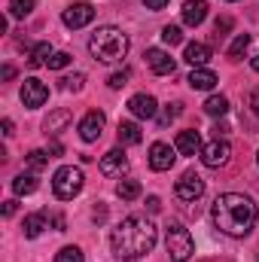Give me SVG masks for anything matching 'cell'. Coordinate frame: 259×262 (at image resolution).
I'll return each instance as SVG.
<instances>
[{"label": "cell", "mask_w": 259, "mask_h": 262, "mask_svg": "<svg viewBox=\"0 0 259 262\" xmlns=\"http://www.w3.org/2000/svg\"><path fill=\"white\" fill-rule=\"evenodd\" d=\"M49 101V89L40 82V79H25V85H21V104L28 107V110H37V107H43Z\"/></svg>", "instance_id": "obj_10"}, {"label": "cell", "mask_w": 259, "mask_h": 262, "mask_svg": "<svg viewBox=\"0 0 259 262\" xmlns=\"http://www.w3.org/2000/svg\"><path fill=\"white\" fill-rule=\"evenodd\" d=\"M174 192H177V198H180V201H198V198L204 195V180H201L195 171H186V174L177 180Z\"/></svg>", "instance_id": "obj_9"}, {"label": "cell", "mask_w": 259, "mask_h": 262, "mask_svg": "<svg viewBox=\"0 0 259 262\" xmlns=\"http://www.w3.org/2000/svg\"><path fill=\"white\" fill-rule=\"evenodd\" d=\"M229 3H235V0H229Z\"/></svg>", "instance_id": "obj_45"}, {"label": "cell", "mask_w": 259, "mask_h": 262, "mask_svg": "<svg viewBox=\"0 0 259 262\" xmlns=\"http://www.w3.org/2000/svg\"><path fill=\"white\" fill-rule=\"evenodd\" d=\"M256 162H259V152H256Z\"/></svg>", "instance_id": "obj_44"}, {"label": "cell", "mask_w": 259, "mask_h": 262, "mask_svg": "<svg viewBox=\"0 0 259 262\" xmlns=\"http://www.w3.org/2000/svg\"><path fill=\"white\" fill-rule=\"evenodd\" d=\"M34 12V0H9V15L12 18H25Z\"/></svg>", "instance_id": "obj_28"}, {"label": "cell", "mask_w": 259, "mask_h": 262, "mask_svg": "<svg viewBox=\"0 0 259 262\" xmlns=\"http://www.w3.org/2000/svg\"><path fill=\"white\" fill-rule=\"evenodd\" d=\"M204 113H207V116H226V113H229V98L210 95V98L204 101Z\"/></svg>", "instance_id": "obj_24"}, {"label": "cell", "mask_w": 259, "mask_h": 262, "mask_svg": "<svg viewBox=\"0 0 259 262\" xmlns=\"http://www.w3.org/2000/svg\"><path fill=\"white\" fill-rule=\"evenodd\" d=\"M70 119H73L70 110H55V113H49V119L43 122V131H46V134H58L61 128L70 125Z\"/></svg>", "instance_id": "obj_22"}, {"label": "cell", "mask_w": 259, "mask_h": 262, "mask_svg": "<svg viewBox=\"0 0 259 262\" xmlns=\"http://www.w3.org/2000/svg\"><path fill=\"white\" fill-rule=\"evenodd\" d=\"M55 262H85V256H82L79 247H61L55 253Z\"/></svg>", "instance_id": "obj_29"}, {"label": "cell", "mask_w": 259, "mask_h": 262, "mask_svg": "<svg viewBox=\"0 0 259 262\" xmlns=\"http://www.w3.org/2000/svg\"><path fill=\"white\" fill-rule=\"evenodd\" d=\"M122 85H128V70H122V73H113V76H110V89H122Z\"/></svg>", "instance_id": "obj_35"}, {"label": "cell", "mask_w": 259, "mask_h": 262, "mask_svg": "<svg viewBox=\"0 0 259 262\" xmlns=\"http://www.w3.org/2000/svg\"><path fill=\"white\" fill-rule=\"evenodd\" d=\"M116 137H119V146H122V149H125V146H134V143H140V125H137V122H119Z\"/></svg>", "instance_id": "obj_21"}, {"label": "cell", "mask_w": 259, "mask_h": 262, "mask_svg": "<svg viewBox=\"0 0 259 262\" xmlns=\"http://www.w3.org/2000/svg\"><path fill=\"white\" fill-rule=\"evenodd\" d=\"M226 131H229V125H226V122H217V125H213V137H223Z\"/></svg>", "instance_id": "obj_39"}, {"label": "cell", "mask_w": 259, "mask_h": 262, "mask_svg": "<svg viewBox=\"0 0 259 262\" xmlns=\"http://www.w3.org/2000/svg\"><path fill=\"white\" fill-rule=\"evenodd\" d=\"M37 186H40V180H37L34 171H25V174H18L12 180V192L15 195H31V192H37Z\"/></svg>", "instance_id": "obj_19"}, {"label": "cell", "mask_w": 259, "mask_h": 262, "mask_svg": "<svg viewBox=\"0 0 259 262\" xmlns=\"http://www.w3.org/2000/svg\"><path fill=\"white\" fill-rule=\"evenodd\" d=\"M116 195L122 198V201H134V198L140 195V183H137V180H122V183L116 186Z\"/></svg>", "instance_id": "obj_26"}, {"label": "cell", "mask_w": 259, "mask_h": 262, "mask_svg": "<svg viewBox=\"0 0 259 262\" xmlns=\"http://www.w3.org/2000/svg\"><path fill=\"white\" fill-rule=\"evenodd\" d=\"M174 159H177V149H171L168 143L156 140L149 146V168L153 171H171L174 168Z\"/></svg>", "instance_id": "obj_11"}, {"label": "cell", "mask_w": 259, "mask_h": 262, "mask_svg": "<svg viewBox=\"0 0 259 262\" xmlns=\"http://www.w3.org/2000/svg\"><path fill=\"white\" fill-rule=\"evenodd\" d=\"M92 18H95V6H92V3H85V0L70 3L64 12H61V21H64L70 31H79V28L92 25Z\"/></svg>", "instance_id": "obj_7"}, {"label": "cell", "mask_w": 259, "mask_h": 262, "mask_svg": "<svg viewBox=\"0 0 259 262\" xmlns=\"http://www.w3.org/2000/svg\"><path fill=\"white\" fill-rule=\"evenodd\" d=\"M162 40H165L168 46H177V43H183V31H180L177 25H165V28H162Z\"/></svg>", "instance_id": "obj_30"}, {"label": "cell", "mask_w": 259, "mask_h": 262, "mask_svg": "<svg viewBox=\"0 0 259 262\" xmlns=\"http://www.w3.org/2000/svg\"><path fill=\"white\" fill-rule=\"evenodd\" d=\"M128 34L122 31V28H116V25H104V28H98L95 34H92V40H89V52H92V58L95 61H101V64H119L125 55H128Z\"/></svg>", "instance_id": "obj_3"}, {"label": "cell", "mask_w": 259, "mask_h": 262, "mask_svg": "<svg viewBox=\"0 0 259 262\" xmlns=\"http://www.w3.org/2000/svg\"><path fill=\"white\" fill-rule=\"evenodd\" d=\"M146 207H149V213H159V210H162V201H159L156 195H149L146 198Z\"/></svg>", "instance_id": "obj_36"}, {"label": "cell", "mask_w": 259, "mask_h": 262, "mask_svg": "<svg viewBox=\"0 0 259 262\" xmlns=\"http://www.w3.org/2000/svg\"><path fill=\"white\" fill-rule=\"evenodd\" d=\"M15 213V201H3V216H12Z\"/></svg>", "instance_id": "obj_40"}, {"label": "cell", "mask_w": 259, "mask_h": 262, "mask_svg": "<svg viewBox=\"0 0 259 262\" xmlns=\"http://www.w3.org/2000/svg\"><path fill=\"white\" fill-rule=\"evenodd\" d=\"M183 58H186L192 67H204L207 61H210V46H207V43H186Z\"/></svg>", "instance_id": "obj_18"}, {"label": "cell", "mask_w": 259, "mask_h": 262, "mask_svg": "<svg viewBox=\"0 0 259 262\" xmlns=\"http://www.w3.org/2000/svg\"><path fill=\"white\" fill-rule=\"evenodd\" d=\"M49 159H52V156H49L46 149H31V152L25 156V165H28L31 171H37V168H43V165H46Z\"/></svg>", "instance_id": "obj_27"}, {"label": "cell", "mask_w": 259, "mask_h": 262, "mask_svg": "<svg viewBox=\"0 0 259 262\" xmlns=\"http://www.w3.org/2000/svg\"><path fill=\"white\" fill-rule=\"evenodd\" d=\"M247 46H250V34H238V37L232 40V46L226 49V55H229L232 61H238V58L247 52Z\"/></svg>", "instance_id": "obj_25"}, {"label": "cell", "mask_w": 259, "mask_h": 262, "mask_svg": "<svg viewBox=\"0 0 259 262\" xmlns=\"http://www.w3.org/2000/svg\"><path fill=\"white\" fill-rule=\"evenodd\" d=\"M49 58H52V46H49V43H37V46L31 49V55H28V64L43 67V64H49Z\"/></svg>", "instance_id": "obj_23"}, {"label": "cell", "mask_w": 259, "mask_h": 262, "mask_svg": "<svg viewBox=\"0 0 259 262\" xmlns=\"http://www.w3.org/2000/svg\"><path fill=\"white\" fill-rule=\"evenodd\" d=\"M250 67H253V70L259 73V55H256V58H250Z\"/></svg>", "instance_id": "obj_43"}, {"label": "cell", "mask_w": 259, "mask_h": 262, "mask_svg": "<svg viewBox=\"0 0 259 262\" xmlns=\"http://www.w3.org/2000/svg\"><path fill=\"white\" fill-rule=\"evenodd\" d=\"M82 183H85V177L73 165H64V168H58L52 174V192H55V198H61V201H70V198L79 195L82 192Z\"/></svg>", "instance_id": "obj_4"}, {"label": "cell", "mask_w": 259, "mask_h": 262, "mask_svg": "<svg viewBox=\"0 0 259 262\" xmlns=\"http://www.w3.org/2000/svg\"><path fill=\"white\" fill-rule=\"evenodd\" d=\"M189 85H192L195 92H210L220 79H217V73L210 70V67H195L192 73H189V79H186Z\"/></svg>", "instance_id": "obj_16"}, {"label": "cell", "mask_w": 259, "mask_h": 262, "mask_svg": "<svg viewBox=\"0 0 259 262\" xmlns=\"http://www.w3.org/2000/svg\"><path fill=\"white\" fill-rule=\"evenodd\" d=\"M146 3V9H165L168 6V0H143Z\"/></svg>", "instance_id": "obj_38"}, {"label": "cell", "mask_w": 259, "mask_h": 262, "mask_svg": "<svg viewBox=\"0 0 259 262\" xmlns=\"http://www.w3.org/2000/svg\"><path fill=\"white\" fill-rule=\"evenodd\" d=\"M207 18V0H186L183 3V25L198 28Z\"/></svg>", "instance_id": "obj_15"}, {"label": "cell", "mask_w": 259, "mask_h": 262, "mask_svg": "<svg viewBox=\"0 0 259 262\" xmlns=\"http://www.w3.org/2000/svg\"><path fill=\"white\" fill-rule=\"evenodd\" d=\"M46 223H49L46 213H28V216H25V226H21L25 238H40L43 229H46Z\"/></svg>", "instance_id": "obj_20"}, {"label": "cell", "mask_w": 259, "mask_h": 262, "mask_svg": "<svg viewBox=\"0 0 259 262\" xmlns=\"http://www.w3.org/2000/svg\"><path fill=\"white\" fill-rule=\"evenodd\" d=\"M156 238H159V232H156V226H153L146 216H125V220L113 229L110 244H113L116 259L131 262V259L146 256V253L156 247Z\"/></svg>", "instance_id": "obj_2"}, {"label": "cell", "mask_w": 259, "mask_h": 262, "mask_svg": "<svg viewBox=\"0 0 259 262\" xmlns=\"http://www.w3.org/2000/svg\"><path fill=\"white\" fill-rule=\"evenodd\" d=\"M210 213H213V226L223 235H229V238L250 235L253 226H256V220H259L256 204L247 195H241V192H223V195L213 201V210Z\"/></svg>", "instance_id": "obj_1"}, {"label": "cell", "mask_w": 259, "mask_h": 262, "mask_svg": "<svg viewBox=\"0 0 259 262\" xmlns=\"http://www.w3.org/2000/svg\"><path fill=\"white\" fill-rule=\"evenodd\" d=\"M201 162L207 165V168H223V165H229V159H232V146L226 143V140H220V137H213L210 143H204L201 146Z\"/></svg>", "instance_id": "obj_6"}, {"label": "cell", "mask_w": 259, "mask_h": 262, "mask_svg": "<svg viewBox=\"0 0 259 262\" xmlns=\"http://www.w3.org/2000/svg\"><path fill=\"white\" fill-rule=\"evenodd\" d=\"M3 134L12 137V119H3Z\"/></svg>", "instance_id": "obj_41"}, {"label": "cell", "mask_w": 259, "mask_h": 262, "mask_svg": "<svg viewBox=\"0 0 259 262\" xmlns=\"http://www.w3.org/2000/svg\"><path fill=\"white\" fill-rule=\"evenodd\" d=\"M128 110H131V116H137V119H156L159 104H156V98H153V95L140 92V95H134V98L128 101Z\"/></svg>", "instance_id": "obj_14"}, {"label": "cell", "mask_w": 259, "mask_h": 262, "mask_svg": "<svg viewBox=\"0 0 259 262\" xmlns=\"http://www.w3.org/2000/svg\"><path fill=\"white\" fill-rule=\"evenodd\" d=\"M165 244H168V256H171V262H186L189 256H192V250H195V241H192V235H189V229H183L180 223H171V226H168Z\"/></svg>", "instance_id": "obj_5"}, {"label": "cell", "mask_w": 259, "mask_h": 262, "mask_svg": "<svg viewBox=\"0 0 259 262\" xmlns=\"http://www.w3.org/2000/svg\"><path fill=\"white\" fill-rule=\"evenodd\" d=\"M229 28H232V18H229V15H223V18H217V25H213V34H217V37H223Z\"/></svg>", "instance_id": "obj_34"}, {"label": "cell", "mask_w": 259, "mask_h": 262, "mask_svg": "<svg viewBox=\"0 0 259 262\" xmlns=\"http://www.w3.org/2000/svg\"><path fill=\"white\" fill-rule=\"evenodd\" d=\"M180 113H183V107H180V104H168V110L159 116V122H162V125H168V122H171V119H177Z\"/></svg>", "instance_id": "obj_33"}, {"label": "cell", "mask_w": 259, "mask_h": 262, "mask_svg": "<svg viewBox=\"0 0 259 262\" xmlns=\"http://www.w3.org/2000/svg\"><path fill=\"white\" fill-rule=\"evenodd\" d=\"M70 64V52H52V58H49V70H61V67Z\"/></svg>", "instance_id": "obj_32"}, {"label": "cell", "mask_w": 259, "mask_h": 262, "mask_svg": "<svg viewBox=\"0 0 259 262\" xmlns=\"http://www.w3.org/2000/svg\"><path fill=\"white\" fill-rule=\"evenodd\" d=\"M128 171V156L125 149H110L104 159H101V174L104 177H122Z\"/></svg>", "instance_id": "obj_12"}, {"label": "cell", "mask_w": 259, "mask_h": 262, "mask_svg": "<svg viewBox=\"0 0 259 262\" xmlns=\"http://www.w3.org/2000/svg\"><path fill=\"white\" fill-rule=\"evenodd\" d=\"M82 82H85V76H82V73H73V76H64V79H61V89H64V92H79Z\"/></svg>", "instance_id": "obj_31"}, {"label": "cell", "mask_w": 259, "mask_h": 262, "mask_svg": "<svg viewBox=\"0 0 259 262\" xmlns=\"http://www.w3.org/2000/svg\"><path fill=\"white\" fill-rule=\"evenodd\" d=\"M12 76H15V70L6 64V67H3V79H12Z\"/></svg>", "instance_id": "obj_42"}, {"label": "cell", "mask_w": 259, "mask_h": 262, "mask_svg": "<svg viewBox=\"0 0 259 262\" xmlns=\"http://www.w3.org/2000/svg\"><path fill=\"white\" fill-rule=\"evenodd\" d=\"M143 58H146V67H149L156 76H171V73H174V67H177V64H174V58H171L165 49H146V55H143Z\"/></svg>", "instance_id": "obj_13"}, {"label": "cell", "mask_w": 259, "mask_h": 262, "mask_svg": "<svg viewBox=\"0 0 259 262\" xmlns=\"http://www.w3.org/2000/svg\"><path fill=\"white\" fill-rule=\"evenodd\" d=\"M250 110H253V116L259 119V89L253 92V95H250Z\"/></svg>", "instance_id": "obj_37"}, {"label": "cell", "mask_w": 259, "mask_h": 262, "mask_svg": "<svg viewBox=\"0 0 259 262\" xmlns=\"http://www.w3.org/2000/svg\"><path fill=\"white\" fill-rule=\"evenodd\" d=\"M104 125H107V116L101 110H89L82 119H79V137L85 143H95L101 134H104Z\"/></svg>", "instance_id": "obj_8"}, {"label": "cell", "mask_w": 259, "mask_h": 262, "mask_svg": "<svg viewBox=\"0 0 259 262\" xmlns=\"http://www.w3.org/2000/svg\"><path fill=\"white\" fill-rule=\"evenodd\" d=\"M174 149H177L180 156H195V152H201V137H198V131H180L177 140H174Z\"/></svg>", "instance_id": "obj_17"}]
</instances>
